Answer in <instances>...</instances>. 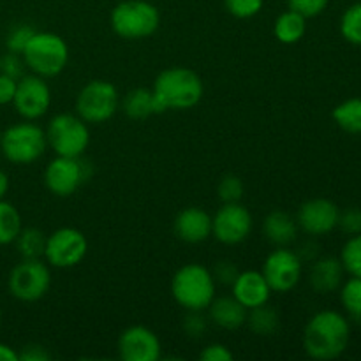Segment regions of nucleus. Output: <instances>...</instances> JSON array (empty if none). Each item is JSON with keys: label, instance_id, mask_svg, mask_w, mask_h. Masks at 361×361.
I'll use <instances>...</instances> for the list:
<instances>
[{"label": "nucleus", "instance_id": "4c0bfd02", "mask_svg": "<svg viewBox=\"0 0 361 361\" xmlns=\"http://www.w3.org/2000/svg\"><path fill=\"white\" fill-rule=\"evenodd\" d=\"M240 270L231 263V261H219L215 264V268L212 270V275H214L215 282H221V284L231 286L235 282V279L238 277Z\"/></svg>", "mask_w": 361, "mask_h": 361}, {"label": "nucleus", "instance_id": "2f4dec72", "mask_svg": "<svg viewBox=\"0 0 361 361\" xmlns=\"http://www.w3.org/2000/svg\"><path fill=\"white\" fill-rule=\"evenodd\" d=\"M35 28H32L30 25H16L9 30L6 37V48L7 51H13V53H23L25 48L28 46L30 39L34 37L35 34Z\"/></svg>", "mask_w": 361, "mask_h": 361}, {"label": "nucleus", "instance_id": "4be33fe9", "mask_svg": "<svg viewBox=\"0 0 361 361\" xmlns=\"http://www.w3.org/2000/svg\"><path fill=\"white\" fill-rule=\"evenodd\" d=\"M307 32V18L296 11L288 9L275 20L274 35L282 44H296Z\"/></svg>", "mask_w": 361, "mask_h": 361}, {"label": "nucleus", "instance_id": "37998d69", "mask_svg": "<svg viewBox=\"0 0 361 361\" xmlns=\"http://www.w3.org/2000/svg\"><path fill=\"white\" fill-rule=\"evenodd\" d=\"M9 176L7 173L0 168V200H6L7 192H9Z\"/></svg>", "mask_w": 361, "mask_h": 361}, {"label": "nucleus", "instance_id": "e433bc0d", "mask_svg": "<svg viewBox=\"0 0 361 361\" xmlns=\"http://www.w3.org/2000/svg\"><path fill=\"white\" fill-rule=\"evenodd\" d=\"M337 228H341L342 231L348 236H355L361 233V208H348V210L341 212L338 215V224Z\"/></svg>", "mask_w": 361, "mask_h": 361}, {"label": "nucleus", "instance_id": "a211bd4d", "mask_svg": "<svg viewBox=\"0 0 361 361\" xmlns=\"http://www.w3.org/2000/svg\"><path fill=\"white\" fill-rule=\"evenodd\" d=\"M173 228H175L176 238L196 245L212 236V215L203 208L189 207L176 215Z\"/></svg>", "mask_w": 361, "mask_h": 361}, {"label": "nucleus", "instance_id": "cd10ccee", "mask_svg": "<svg viewBox=\"0 0 361 361\" xmlns=\"http://www.w3.org/2000/svg\"><path fill=\"white\" fill-rule=\"evenodd\" d=\"M341 303L351 319L361 321V279L351 277L341 286Z\"/></svg>", "mask_w": 361, "mask_h": 361}, {"label": "nucleus", "instance_id": "9d476101", "mask_svg": "<svg viewBox=\"0 0 361 361\" xmlns=\"http://www.w3.org/2000/svg\"><path fill=\"white\" fill-rule=\"evenodd\" d=\"M88 242L76 228H60L46 240L44 259L53 268H73L85 259Z\"/></svg>", "mask_w": 361, "mask_h": 361}, {"label": "nucleus", "instance_id": "0eeeda50", "mask_svg": "<svg viewBox=\"0 0 361 361\" xmlns=\"http://www.w3.org/2000/svg\"><path fill=\"white\" fill-rule=\"evenodd\" d=\"M48 147L62 157H81L90 143V130L87 122L78 115L60 113L53 116L46 129Z\"/></svg>", "mask_w": 361, "mask_h": 361}, {"label": "nucleus", "instance_id": "f704fd0d", "mask_svg": "<svg viewBox=\"0 0 361 361\" xmlns=\"http://www.w3.org/2000/svg\"><path fill=\"white\" fill-rule=\"evenodd\" d=\"M25 69H27V63H25L23 55H20V53L6 51L0 56V73L6 74V76L20 80L21 76H25Z\"/></svg>", "mask_w": 361, "mask_h": 361}, {"label": "nucleus", "instance_id": "f257e3e1", "mask_svg": "<svg viewBox=\"0 0 361 361\" xmlns=\"http://www.w3.org/2000/svg\"><path fill=\"white\" fill-rule=\"evenodd\" d=\"M351 341V326L344 314L321 310L314 314L303 330V349L312 360L330 361L338 358Z\"/></svg>", "mask_w": 361, "mask_h": 361}, {"label": "nucleus", "instance_id": "6e6552de", "mask_svg": "<svg viewBox=\"0 0 361 361\" xmlns=\"http://www.w3.org/2000/svg\"><path fill=\"white\" fill-rule=\"evenodd\" d=\"M120 106L118 90L104 80H92L85 85L76 97V115L87 123H104L116 113Z\"/></svg>", "mask_w": 361, "mask_h": 361}, {"label": "nucleus", "instance_id": "ea45409f", "mask_svg": "<svg viewBox=\"0 0 361 361\" xmlns=\"http://www.w3.org/2000/svg\"><path fill=\"white\" fill-rule=\"evenodd\" d=\"M16 85L18 80L0 73V106L13 104L14 94H16Z\"/></svg>", "mask_w": 361, "mask_h": 361}, {"label": "nucleus", "instance_id": "79ce46f5", "mask_svg": "<svg viewBox=\"0 0 361 361\" xmlns=\"http://www.w3.org/2000/svg\"><path fill=\"white\" fill-rule=\"evenodd\" d=\"M0 361H20V355L11 345L0 342Z\"/></svg>", "mask_w": 361, "mask_h": 361}, {"label": "nucleus", "instance_id": "c756f323", "mask_svg": "<svg viewBox=\"0 0 361 361\" xmlns=\"http://www.w3.org/2000/svg\"><path fill=\"white\" fill-rule=\"evenodd\" d=\"M338 259H341L345 274H349L351 277L361 279V233L360 235L349 236L348 242L342 247Z\"/></svg>", "mask_w": 361, "mask_h": 361}, {"label": "nucleus", "instance_id": "393cba45", "mask_svg": "<svg viewBox=\"0 0 361 361\" xmlns=\"http://www.w3.org/2000/svg\"><path fill=\"white\" fill-rule=\"evenodd\" d=\"M46 240L48 236L41 229L21 228L14 243H16V250L21 259H42L46 250Z\"/></svg>", "mask_w": 361, "mask_h": 361}, {"label": "nucleus", "instance_id": "aec40b11", "mask_svg": "<svg viewBox=\"0 0 361 361\" xmlns=\"http://www.w3.org/2000/svg\"><path fill=\"white\" fill-rule=\"evenodd\" d=\"M249 310L235 298V296H222L212 300L208 307V319L224 330H238L245 324Z\"/></svg>", "mask_w": 361, "mask_h": 361}, {"label": "nucleus", "instance_id": "bb28decb", "mask_svg": "<svg viewBox=\"0 0 361 361\" xmlns=\"http://www.w3.org/2000/svg\"><path fill=\"white\" fill-rule=\"evenodd\" d=\"M21 215L13 203L0 200V245L14 243L21 231Z\"/></svg>", "mask_w": 361, "mask_h": 361}, {"label": "nucleus", "instance_id": "5701e85b", "mask_svg": "<svg viewBox=\"0 0 361 361\" xmlns=\"http://www.w3.org/2000/svg\"><path fill=\"white\" fill-rule=\"evenodd\" d=\"M245 323L249 324L250 331L257 337H271L281 328V317H279L277 310L264 303V305L254 307L247 312Z\"/></svg>", "mask_w": 361, "mask_h": 361}, {"label": "nucleus", "instance_id": "9b49d317", "mask_svg": "<svg viewBox=\"0 0 361 361\" xmlns=\"http://www.w3.org/2000/svg\"><path fill=\"white\" fill-rule=\"evenodd\" d=\"M263 275L270 284L271 291L289 293L298 286L303 271V261L295 250L288 247H277L268 254L263 263Z\"/></svg>", "mask_w": 361, "mask_h": 361}, {"label": "nucleus", "instance_id": "72a5a7b5", "mask_svg": "<svg viewBox=\"0 0 361 361\" xmlns=\"http://www.w3.org/2000/svg\"><path fill=\"white\" fill-rule=\"evenodd\" d=\"M187 316L183 319V331L190 338H201L208 328V317L204 316L203 310H187Z\"/></svg>", "mask_w": 361, "mask_h": 361}, {"label": "nucleus", "instance_id": "c03bdc74", "mask_svg": "<svg viewBox=\"0 0 361 361\" xmlns=\"http://www.w3.org/2000/svg\"><path fill=\"white\" fill-rule=\"evenodd\" d=\"M0 323H2V310H0Z\"/></svg>", "mask_w": 361, "mask_h": 361}, {"label": "nucleus", "instance_id": "ddd939ff", "mask_svg": "<svg viewBox=\"0 0 361 361\" xmlns=\"http://www.w3.org/2000/svg\"><path fill=\"white\" fill-rule=\"evenodd\" d=\"M252 231V215L242 203H224L212 217V235L224 245H238Z\"/></svg>", "mask_w": 361, "mask_h": 361}, {"label": "nucleus", "instance_id": "a878e982", "mask_svg": "<svg viewBox=\"0 0 361 361\" xmlns=\"http://www.w3.org/2000/svg\"><path fill=\"white\" fill-rule=\"evenodd\" d=\"M334 122L348 134H361V99L353 97L335 106Z\"/></svg>", "mask_w": 361, "mask_h": 361}, {"label": "nucleus", "instance_id": "39448f33", "mask_svg": "<svg viewBox=\"0 0 361 361\" xmlns=\"http://www.w3.org/2000/svg\"><path fill=\"white\" fill-rule=\"evenodd\" d=\"M21 55L34 74L42 78H55L66 69L69 62V46L53 32H35Z\"/></svg>", "mask_w": 361, "mask_h": 361}, {"label": "nucleus", "instance_id": "c85d7f7f", "mask_svg": "<svg viewBox=\"0 0 361 361\" xmlns=\"http://www.w3.org/2000/svg\"><path fill=\"white\" fill-rule=\"evenodd\" d=\"M341 34L348 42L361 46V2L353 4L341 18Z\"/></svg>", "mask_w": 361, "mask_h": 361}, {"label": "nucleus", "instance_id": "1a4fd4ad", "mask_svg": "<svg viewBox=\"0 0 361 361\" xmlns=\"http://www.w3.org/2000/svg\"><path fill=\"white\" fill-rule=\"evenodd\" d=\"M51 286V271L42 259H21L7 279L9 293L16 300L32 303L41 300Z\"/></svg>", "mask_w": 361, "mask_h": 361}, {"label": "nucleus", "instance_id": "58836bf2", "mask_svg": "<svg viewBox=\"0 0 361 361\" xmlns=\"http://www.w3.org/2000/svg\"><path fill=\"white\" fill-rule=\"evenodd\" d=\"M233 353L224 344H210L201 351V361H233Z\"/></svg>", "mask_w": 361, "mask_h": 361}, {"label": "nucleus", "instance_id": "c9c22d12", "mask_svg": "<svg viewBox=\"0 0 361 361\" xmlns=\"http://www.w3.org/2000/svg\"><path fill=\"white\" fill-rule=\"evenodd\" d=\"M328 4L330 0H288V9L296 11L309 20V18H316L324 13Z\"/></svg>", "mask_w": 361, "mask_h": 361}, {"label": "nucleus", "instance_id": "b1692460", "mask_svg": "<svg viewBox=\"0 0 361 361\" xmlns=\"http://www.w3.org/2000/svg\"><path fill=\"white\" fill-rule=\"evenodd\" d=\"M123 111L133 120H145L155 115V102L152 88H134L123 97Z\"/></svg>", "mask_w": 361, "mask_h": 361}, {"label": "nucleus", "instance_id": "a19ab883", "mask_svg": "<svg viewBox=\"0 0 361 361\" xmlns=\"http://www.w3.org/2000/svg\"><path fill=\"white\" fill-rule=\"evenodd\" d=\"M20 355V361H48L49 360V353L46 351L42 345L37 344H30L23 349Z\"/></svg>", "mask_w": 361, "mask_h": 361}, {"label": "nucleus", "instance_id": "20e7f679", "mask_svg": "<svg viewBox=\"0 0 361 361\" xmlns=\"http://www.w3.org/2000/svg\"><path fill=\"white\" fill-rule=\"evenodd\" d=\"M111 28L118 37L127 41L147 39L157 32L161 13L148 0H123L111 11Z\"/></svg>", "mask_w": 361, "mask_h": 361}, {"label": "nucleus", "instance_id": "473e14b6", "mask_svg": "<svg viewBox=\"0 0 361 361\" xmlns=\"http://www.w3.org/2000/svg\"><path fill=\"white\" fill-rule=\"evenodd\" d=\"M263 4L264 0H224L228 13L240 20H247V18H254L256 14H259Z\"/></svg>", "mask_w": 361, "mask_h": 361}, {"label": "nucleus", "instance_id": "7ed1b4c3", "mask_svg": "<svg viewBox=\"0 0 361 361\" xmlns=\"http://www.w3.org/2000/svg\"><path fill=\"white\" fill-rule=\"evenodd\" d=\"M215 279L200 263L183 264L171 279V295L185 310H207L215 298Z\"/></svg>", "mask_w": 361, "mask_h": 361}, {"label": "nucleus", "instance_id": "7c9ffc66", "mask_svg": "<svg viewBox=\"0 0 361 361\" xmlns=\"http://www.w3.org/2000/svg\"><path fill=\"white\" fill-rule=\"evenodd\" d=\"M243 182L240 176L228 175L219 182L217 196L222 203H240L243 197Z\"/></svg>", "mask_w": 361, "mask_h": 361}, {"label": "nucleus", "instance_id": "4468645a", "mask_svg": "<svg viewBox=\"0 0 361 361\" xmlns=\"http://www.w3.org/2000/svg\"><path fill=\"white\" fill-rule=\"evenodd\" d=\"M85 171L80 157H62L56 155L44 169V185L53 196L69 197L83 183Z\"/></svg>", "mask_w": 361, "mask_h": 361}, {"label": "nucleus", "instance_id": "2eb2a0df", "mask_svg": "<svg viewBox=\"0 0 361 361\" xmlns=\"http://www.w3.org/2000/svg\"><path fill=\"white\" fill-rule=\"evenodd\" d=\"M338 215L341 210L334 201L326 197H314L302 203L296 214V222L307 235L324 236L337 228Z\"/></svg>", "mask_w": 361, "mask_h": 361}, {"label": "nucleus", "instance_id": "6ab92c4d", "mask_svg": "<svg viewBox=\"0 0 361 361\" xmlns=\"http://www.w3.org/2000/svg\"><path fill=\"white\" fill-rule=\"evenodd\" d=\"M344 267L341 259L334 256L317 257L312 263L309 271L310 288L319 295H328V293L337 291L344 281Z\"/></svg>", "mask_w": 361, "mask_h": 361}, {"label": "nucleus", "instance_id": "412c9836", "mask_svg": "<svg viewBox=\"0 0 361 361\" xmlns=\"http://www.w3.org/2000/svg\"><path fill=\"white\" fill-rule=\"evenodd\" d=\"M296 217L284 210H275L267 215L263 222V233L268 242L275 247H289L298 235Z\"/></svg>", "mask_w": 361, "mask_h": 361}, {"label": "nucleus", "instance_id": "423d86ee", "mask_svg": "<svg viewBox=\"0 0 361 361\" xmlns=\"http://www.w3.org/2000/svg\"><path fill=\"white\" fill-rule=\"evenodd\" d=\"M46 147V130L32 123V120L7 127L0 136V150L4 157L18 166H27L37 161L42 157Z\"/></svg>", "mask_w": 361, "mask_h": 361}, {"label": "nucleus", "instance_id": "f8f14e48", "mask_svg": "<svg viewBox=\"0 0 361 361\" xmlns=\"http://www.w3.org/2000/svg\"><path fill=\"white\" fill-rule=\"evenodd\" d=\"M13 106L23 120H37L48 113L51 106V90L46 78L37 74H25L18 80Z\"/></svg>", "mask_w": 361, "mask_h": 361}, {"label": "nucleus", "instance_id": "dca6fc26", "mask_svg": "<svg viewBox=\"0 0 361 361\" xmlns=\"http://www.w3.org/2000/svg\"><path fill=\"white\" fill-rule=\"evenodd\" d=\"M118 355L126 361H157L161 358V341L147 326H130L118 338Z\"/></svg>", "mask_w": 361, "mask_h": 361}, {"label": "nucleus", "instance_id": "f03ea898", "mask_svg": "<svg viewBox=\"0 0 361 361\" xmlns=\"http://www.w3.org/2000/svg\"><path fill=\"white\" fill-rule=\"evenodd\" d=\"M155 115L166 111H185L200 104L203 97V81L189 67H169L155 78Z\"/></svg>", "mask_w": 361, "mask_h": 361}, {"label": "nucleus", "instance_id": "f3484780", "mask_svg": "<svg viewBox=\"0 0 361 361\" xmlns=\"http://www.w3.org/2000/svg\"><path fill=\"white\" fill-rule=\"evenodd\" d=\"M231 288L233 296H235L247 310L268 303L271 293H274L271 291L270 284L267 282V279H264L263 271L256 270L240 271L238 277H236L235 282L231 284Z\"/></svg>", "mask_w": 361, "mask_h": 361}]
</instances>
